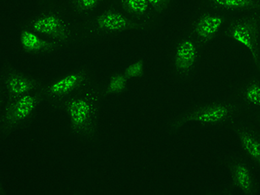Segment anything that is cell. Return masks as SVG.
Wrapping results in <instances>:
<instances>
[{"label":"cell","mask_w":260,"mask_h":195,"mask_svg":"<svg viewBox=\"0 0 260 195\" xmlns=\"http://www.w3.org/2000/svg\"><path fill=\"white\" fill-rule=\"evenodd\" d=\"M83 74L81 72L72 73L62 77L50 86L49 89L50 95H62L72 91L79 83L83 82Z\"/></svg>","instance_id":"14"},{"label":"cell","mask_w":260,"mask_h":195,"mask_svg":"<svg viewBox=\"0 0 260 195\" xmlns=\"http://www.w3.org/2000/svg\"><path fill=\"white\" fill-rule=\"evenodd\" d=\"M3 84L6 93L14 98L26 95L37 86L35 81L30 77L18 72H10L6 74L4 77Z\"/></svg>","instance_id":"9"},{"label":"cell","mask_w":260,"mask_h":195,"mask_svg":"<svg viewBox=\"0 0 260 195\" xmlns=\"http://www.w3.org/2000/svg\"><path fill=\"white\" fill-rule=\"evenodd\" d=\"M101 0H72V3L78 11L83 12H92L98 7Z\"/></svg>","instance_id":"18"},{"label":"cell","mask_w":260,"mask_h":195,"mask_svg":"<svg viewBox=\"0 0 260 195\" xmlns=\"http://www.w3.org/2000/svg\"><path fill=\"white\" fill-rule=\"evenodd\" d=\"M151 8L158 12H163L171 6L173 0H147Z\"/></svg>","instance_id":"19"},{"label":"cell","mask_w":260,"mask_h":195,"mask_svg":"<svg viewBox=\"0 0 260 195\" xmlns=\"http://www.w3.org/2000/svg\"><path fill=\"white\" fill-rule=\"evenodd\" d=\"M143 66H144V63L142 61H137V62H134V63L128 66L125 75L128 77H136V76H138V75L142 73Z\"/></svg>","instance_id":"20"},{"label":"cell","mask_w":260,"mask_h":195,"mask_svg":"<svg viewBox=\"0 0 260 195\" xmlns=\"http://www.w3.org/2000/svg\"><path fill=\"white\" fill-rule=\"evenodd\" d=\"M29 30L53 39H62L69 33L65 21L55 13H42L30 22Z\"/></svg>","instance_id":"6"},{"label":"cell","mask_w":260,"mask_h":195,"mask_svg":"<svg viewBox=\"0 0 260 195\" xmlns=\"http://www.w3.org/2000/svg\"><path fill=\"white\" fill-rule=\"evenodd\" d=\"M127 76H121V75H115L111 78L110 84H109V89L110 91L113 93H120V92L124 90L127 83Z\"/></svg>","instance_id":"17"},{"label":"cell","mask_w":260,"mask_h":195,"mask_svg":"<svg viewBox=\"0 0 260 195\" xmlns=\"http://www.w3.org/2000/svg\"><path fill=\"white\" fill-rule=\"evenodd\" d=\"M119 2L127 12L139 17L148 16L153 10L147 0H119Z\"/></svg>","instance_id":"16"},{"label":"cell","mask_w":260,"mask_h":195,"mask_svg":"<svg viewBox=\"0 0 260 195\" xmlns=\"http://www.w3.org/2000/svg\"><path fill=\"white\" fill-rule=\"evenodd\" d=\"M95 25L98 30L103 32L115 33L132 28L134 22L127 14L110 10L98 16L95 21Z\"/></svg>","instance_id":"8"},{"label":"cell","mask_w":260,"mask_h":195,"mask_svg":"<svg viewBox=\"0 0 260 195\" xmlns=\"http://www.w3.org/2000/svg\"><path fill=\"white\" fill-rule=\"evenodd\" d=\"M235 134L247 158L260 167V130L247 126H240L236 127Z\"/></svg>","instance_id":"7"},{"label":"cell","mask_w":260,"mask_h":195,"mask_svg":"<svg viewBox=\"0 0 260 195\" xmlns=\"http://www.w3.org/2000/svg\"><path fill=\"white\" fill-rule=\"evenodd\" d=\"M69 115L75 126L85 124L92 111V101L89 96H80L71 101L69 105Z\"/></svg>","instance_id":"10"},{"label":"cell","mask_w":260,"mask_h":195,"mask_svg":"<svg viewBox=\"0 0 260 195\" xmlns=\"http://www.w3.org/2000/svg\"><path fill=\"white\" fill-rule=\"evenodd\" d=\"M226 35L249 50L255 71L260 74V12H251L231 22Z\"/></svg>","instance_id":"1"},{"label":"cell","mask_w":260,"mask_h":195,"mask_svg":"<svg viewBox=\"0 0 260 195\" xmlns=\"http://www.w3.org/2000/svg\"><path fill=\"white\" fill-rule=\"evenodd\" d=\"M207 4L219 11H247L260 12V0H207Z\"/></svg>","instance_id":"11"},{"label":"cell","mask_w":260,"mask_h":195,"mask_svg":"<svg viewBox=\"0 0 260 195\" xmlns=\"http://www.w3.org/2000/svg\"><path fill=\"white\" fill-rule=\"evenodd\" d=\"M240 111L241 108L238 104L221 102L199 108L189 114L184 115L179 121L219 126L233 121V119L239 115Z\"/></svg>","instance_id":"2"},{"label":"cell","mask_w":260,"mask_h":195,"mask_svg":"<svg viewBox=\"0 0 260 195\" xmlns=\"http://www.w3.org/2000/svg\"><path fill=\"white\" fill-rule=\"evenodd\" d=\"M37 104L35 95H26L19 96L12 104L10 112L11 121H19L28 117L31 114Z\"/></svg>","instance_id":"12"},{"label":"cell","mask_w":260,"mask_h":195,"mask_svg":"<svg viewBox=\"0 0 260 195\" xmlns=\"http://www.w3.org/2000/svg\"><path fill=\"white\" fill-rule=\"evenodd\" d=\"M20 41L24 50L31 52H49L56 49L55 45L42 39L39 34L29 29L21 33Z\"/></svg>","instance_id":"13"},{"label":"cell","mask_w":260,"mask_h":195,"mask_svg":"<svg viewBox=\"0 0 260 195\" xmlns=\"http://www.w3.org/2000/svg\"><path fill=\"white\" fill-rule=\"evenodd\" d=\"M243 104L260 109V82L251 80L246 83L240 92Z\"/></svg>","instance_id":"15"},{"label":"cell","mask_w":260,"mask_h":195,"mask_svg":"<svg viewBox=\"0 0 260 195\" xmlns=\"http://www.w3.org/2000/svg\"><path fill=\"white\" fill-rule=\"evenodd\" d=\"M198 40L194 37L181 39L174 55L175 68L180 75H188L194 68L199 56Z\"/></svg>","instance_id":"5"},{"label":"cell","mask_w":260,"mask_h":195,"mask_svg":"<svg viewBox=\"0 0 260 195\" xmlns=\"http://www.w3.org/2000/svg\"><path fill=\"white\" fill-rule=\"evenodd\" d=\"M256 122H257V128L260 130V115L256 117Z\"/></svg>","instance_id":"21"},{"label":"cell","mask_w":260,"mask_h":195,"mask_svg":"<svg viewBox=\"0 0 260 195\" xmlns=\"http://www.w3.org/2000/svg\"><path fill=\"white\" fill-rule=\"evenodd\" d=\"M228 17L222 12H207L199 17L193 24V37L201 43H208L218 35Z\"/></svg>","instance_id":"4"},{"label":"cell","mask_w":260,"mask_h":195,"mask_svg":"<svg viewBox=\"0 0 260 195\" xmlns=\"http://www.w3.org/2000/svg\"><path fill=\"white\" fill-rule=\"evenodd\" d=\"M231 182L234 188L242 194L257 193L254 173L247 159L238 156L229 165Z\"/></svg>","instance_id":"3"}]
</instances>
